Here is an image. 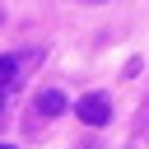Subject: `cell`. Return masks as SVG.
Segmentation results:
<instances>
[{
	"label": "cell",
	"mask_w": 149,
	"mask_h": 149,
	"mask_svg": "<svg viewBox=\"0 0 149 149\" xmlns=\"http://www.w3.org/2000/svg\"><path fill=\"white\" fill-rule=\"evenodd\" d=\"M74 116H79L84 126H107V121H112V102H107V93H84V98L74 102Z\"/></svg>",
	"instance_id": "1"
},
{
	"label": "cell",
	"mask_w": 149,
	"mask_h": 149,
	"mask_svg": "<svg viewBox=\"0 0 149 149\" xmlns=\"http://www.w3.org/2000/svg\"><path fill=\"white\" fill-rule=\"evenodd\" d=\"M37 112H47V116H61V112H65V93H61V88H47V93H37Z\"/></svg>",
	"instance_id": "2"
},
{
	"label": "cell",
	"mask_w": 149,
	"mask_h": 149,
	"mask_svg": "<svg viewBox=\"0 0 149 149\" xmlns=\"http://www.w3.org/2000/svg\"><path fill=\"white\" fill-rule=\"evenodd\" d=\"M9 74H19V56H0V84H5Z\"/></svg>",
	"instance_id": "3"
},
{
	"label": "cell",
	"mask_w": 149,
	"mask_h": 149,
	"mask_svg": "<svg viewBox=\"0 0 149 149\" xmlns=\"http://www.w3.org/2000/svg\"><path fill=\"white\" fill-rule=\"evenodd\" d=\"M0 107H5V98H0Z\"/></svg>",
	"instance_id": "4"
},
{
	"label": "cell",
	"mask_w": 149,
	"mask_h": 149,
	"mask_svg": "<svg viewBox=\"0 0 149 149\" xmlns=\"http://www.w3.org/2000/svg\"><path fill=\"white\" fill-rule=\"evenodd\" d=\"M0 149H9V144H0Z\"/></svg>",
	"instance_id": "5"
}]
</instances>
